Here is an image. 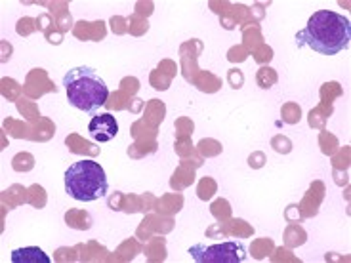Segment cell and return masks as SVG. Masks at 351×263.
Wrapping results in <instances>:
<instances>
[{"label":"cell","mask_w":351,"mask_h":263,"mask_svg":"<svg viewBox=\"0 0 351 263\" xmlns=\"http://www.w3.org/2000/svg\"><path fill=\"white\" fill-rule=\"evenodd\" d=\"M65 193L80 202L104 199L109 191L106 170L96 160H77L65 170Z\"/></svg>","instance_id":"cell-3"},{"label":"cell","mask_w":351,"mask_h":263,"mask_svg":"<svg viewBox=\"0 0 351 263\" xmlns=\"http://www.w3.org/2000/svg\"><path fill=\"white\" fill-rule=\"evenodd\" d=\"M88 134H90V138L94 141L106 143V141H111L113 138H117V134H119V123H117V118H114L113 114H96L88 123Z\"/></svg>","instance_id":"cell-5"},{"label":"cell","mask_w":351,"mask_h":263,"mask_svg":"<svg viewBox=\"0 0 351 263\" xmlns=\"http://www.w3.org/2000/svg\"><path fill=\"white\" fill-rule=\"evenodd\" d=\"M12 263H52L50 255L38 246H25L12 252Z\"/></svg>","instance_id":"cell-6"},{"label":"cell","mask_w":351,"mask_h":263,"mask_svg":"<svg viewBox=\"0 0 351 263\" xmlns=\"http://www.w3.org/2000/svg\"><path fill=\"white\" fill-rule=\"evenodd\" d=\"M187 254L197 263H245L248 260L246 246L239 240H223L218 245H193Z\"/></svg>","instance_id":"cell-4"},{"label":"cell","mask_w":351,"mask_h":263,"mask_svg":"<svg viewBox=\"0 0 351 263\" xmlns=\"http://www.w3.org/2000/svg\"><path fill=\"white\" fill-rule=\"evenodd\" d=\"M63 86L71 105L84 113H96L99 107L106 105L109 97L106 80L92 67H75L67 71L63 77Z\"/></svg>","instance_id":"cell-2"},{"label":"cell","mask_w":351,"mask_h":263,"mask_svg":"<svg viewBox=\"0 0 351 263\" xmlns=\"http://www.w3.org/2000/svg\"><path fill=\"white\" fill-rule=\"evenodd\" d=\"M350 19L330 10H319L307 19V25L296 33V44L307 46L323 55H336L350 48Z\"/></svg>","instance_id":"cell-1"}]
</instances>
